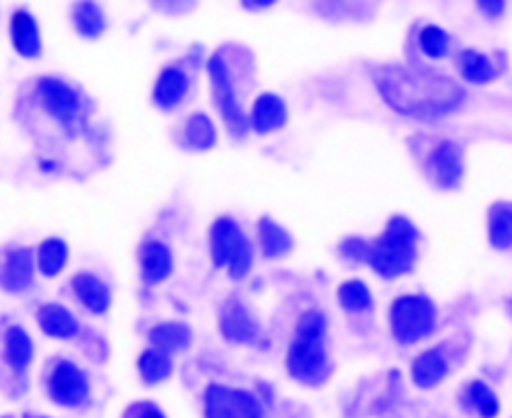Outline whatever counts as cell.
Masks as SVG:
<instances>
[{"label": "cell", "instance_id": "9", "mask_svg": "<svg viewBox=\"0 0 512 418\" xmlns=\"http://www.w3.org/2000/svg\"><path fill=\"white\" fill-rule=\"evenodd\" d=\"M285 369L289 378L300 386H324L334 371L326 337H297L293 334L285 353Z\"/></svg>", "mask_w": 512, "mask_h": 418}, {"label": "cell", "instance_id": "22", "mask_svg": "<svg viewBox=\"0 0 512 418\" xmlns=\"http://www.w3.org/2000/svg\"><path fill=\"white\" fill-rule=\"evenodd\" d=\"M451 371L445 345H437L418 353L410 363V380L418 390H433L443 384Z\"/></svg>", "mask_w": 512, "mask_h": 418}, {"label": "cell", "instance_id": "26", "mask_svg": "<svg viewBox=\"0 0 512 418\" xmlns=\"http://www.w3.org/2000/svg\"><path fill=\"white\" fill-rule=\"evenodd\" d=\"M457 66H459L461 78L467 82V85H474V87H486L500 76L496 62L486 52H480L476 48L461 50Z\"/></svg>", "mask_w": 512, "mask_h": 418}, {"label": "cell", "instance_id": "6", "mask_svg": "<svg viewBox=\"0 0 512 418\" xmlns=\"http://www.w3.org/2000/svg\"><path fill=\"white\" fill-rule=\"evenodd\" d=\"M273 398L259 388L209 382L201 396V418H269Z\"/></svg>", "mask_w": 512, "mask_h": 418}, {"label": "cell", "instance_id": "23", "mask_svg": "<svg viewBox=\"0 0 512 418\" xmlns=\"http://www.w3.org/2000/svg\"><path fill=\"white\" fill-rule=\"evenodd\" d=\"M295 248L293 234L271 216H261L256 222V253L265 261H279L291 255Z\"/></svg>", "mask_w": 512, "mask_h": 418}, {"label": "cell", "instance_id": "16", "mask_svg": "<svg viewBox=\"0 0 512 418\" xmlns=\"http://www.w3.org/2000/svg\"><path fill=\"white\" fill-rule=\"evenodd\" d=\"M175 273V253L168 242L146 238L138 248V275L144 287L152 289L166 283Z\"/></svg>", "mask_w": 512, "mask_h": 418}, {"label": "cell", "instance_id": "32", "mask_svg": "<svg viewBox=\"0 0 512 418\" xmlns=\"http://www.w3.org/2000/svg\"><path fill=\"white\" fill-rule=\"evenodd\" d=\"M367 250H369V240H365L361 236H347L338 246V255L343 257L347 263L365 265Z\"/></svg>", "mask_w": 512, "mask_h": 418}, {"label": "cell", "instance_id": "14", "mask_svg": "<svg viewBox=\"0 0 512 418\" xmlns=\"http://www.w3.org/2000/svg\"><path fill=\"white\" fill-rule=\"evenodd\" d=\"M193 80L185 64H166L152 82V105L162 113H173L189 99Z\"/></svg>", "mask_w": 512, "mask_h": 418}, {"label": "cell", "instance_id": "21", "mask_svg": "<svg viewBox=\"0 0 512 418\" xmlns=\"http://www.w3.org/2000/svg\"><path fill=\"white\" fill-rule=\"evenodd\" d=\"M148 347L158 349L170 357L187 353L195 343L193 326L185 320H160L146 332Z\"/></svg>", "mask_w": 512, "mask_h": 418}, {"label": "cell", "instance_id": "5", "mask_svg": "<svg viewBox=\"0 0 512 418\" xmlns=\"http://www.w3.org/2000/svg\"><path fill=\"white\" fill-rule=\"evenodd\" d=\"M205 72L209 80V95L213 109L218 111L226 132L242 140L250 134L248 130V111L242 105L238 82L232 70V64L224 52H213L205 60Z\"/></svg>", "mask_w": 512, "mask_h": 418}, {"label": "cell", "instance_id": "29", "mask_svg": "<svg viewBox=\"0 0 512 418\" xmlns=\"http://www.w3.org/2000/svg\"><path fill=\"white\" fill-rule=\"evenodd\" d=\"M336 302L345 314L361 316L371 314L375 308V300L369 285L363 279H347L336 289Z\"/></svg>", "mask_w": 512, "mask_h": 418}, {"label": "cell", "instance_id": "27", "mask_svg": "<svg viewBox=\"0 0 512 418\" xmlns=\"http://www.w3.org/2000/svg\"><path fill=\"white\" fill-rule=\"evenodd\" d=\"M138 378L144 386L156 388L166 384L175 375V357H170L158 349L146 347L136 361Z\"/></svg>", "mask_w": 512, "mask_h": 418}, {"label": "cell", "instance_id": "28", "mask_svg": "<svg viewBox=\"0 0 512 418\" xmlns=\"http://www.w3.org/2000/svg\"><path fill=\"white\" fill-rule=\"evenodd\" d=\"M461 408L478 418H496L500 414V398L484 380H469L459 396Z\"/></svg>", "mask_w": 512, "mask_h": 418}, {"label": "cell", "instance_id": "33", "mask_svg": "<svg viewBox=\"0 0 512 418\" xmlns=\"http://www.w3.org/2000/svg\"><path fill=\"white\" fill-rule=\"evenodd\" d=\"M119 418H170V416L158 402L144 398V400H134L127 404Z\"/></svg>", "mask_w": 512, "mask_h": 418}, {"label": "cell", "instance_id": "2", "mask_svg": "<svg viewBox=\"0 0 512 418\" xmlns=\"http://www.w3.org/2000/svg\"><path fill=\"white\" fill-rule=\"evenodd\" d=\"M418 226L406 216H392L383 232L369 240L367 267L383 281H394L414 271L418 261Z\"/></svg>", "mask_w": 512, "mask_h": 418}, {"label": "cell", "instance_id": "13", "mask_svg": "<svg viewBox=\"0 0 512 418\" xmlns=\"http://www.w3.org/2000/svg\"><path fill=\"white\" fill-rule=\"evenodd\" d=\"M424 171L435 187L443 191L457 189L465 175L463 148L453 140H439L424 160Z\"/></svg>", "mask_w": 512, "mask_h": 418}, {"label": "cell", "instance_id": "8", "mask_svg": "<svg viewBox=\"0 0 512 418\" xmlns=\"http://www.w3.org/2000/svg\"><path fill=\"white\" fill-rule=\"evenodd\" d=\"M388 316L392 337L402 347H412L429 339L439 324L437 304L426 294H404L394 298Z\"/></svg>", "mask_w": 512, "mask_h": 418}, {"label": "cell", "instance_id": "18", "mask_svg": "<svg viewBox=\"0 0 512 418\" xmlns=\"http://www.w3.org/2000/svg\"><path fill=\"white\" fill-rule=\"evenodd\" d=\"M9 39L13 52L27 62L44 56V35L39 19L25 7H17L9 19Z\"/></svg>", "mask_w": 512, "mask_h": 418}, {"label": "cell", "instance_id": "36", "mask_svg": "<svg viewBox=\"0 0 512 418\" xmlns=\"http://www.w3.org/2000/svg\"><path fill=\"white\" fill-rule=\"evenodd\" d=\"M240 5L248 13H259V11L271 9L275 3H273V0H244V3H240Z\"/></svg>", "mask_w": 512, "mask_h": 418}, {"label": "cell", "instance_id": "11", "mask_svg": "<svg viewBox=\"0 0 512 418\" xmlns=\"http://www.w3.org/2000/svg\"><path fill=\"white\" fill-rule=\"evenodd\" d=\"M220 337L234 347H261L263 326L250 306L240 298H228L218 314Z\"/></svg>", "mask_w": 512, "mask_h": 418}, {"label": "cell", "instance_id": "37", "mask_svg": "<svg viewBox=\"0 0 512 418\" xmlns=\"http://www.w3.org/2000/svg\"><path fill=\"white\" fill-rule=\"evenodd\" d=\"M21 418H54V416H50V414H44V412H33V410H25V412L21 414Z\"/></svg>", "mask_w": 512, "mask_h": 418}, {"label": "cell", "instance_id": "34", "mask_svg": "<svg viewBox=\"0 0 512 418\" xmlns=\"http://www.w3.org/2000/svg\"><path fill=\"white\" fill-rule=\"evenodd\" d=\"M35 166H37V171L41 175H48V177H54V175L62 173V162L54 156H39L35 160Z\"/></svg>", "mask_w": 512, "mask_h": 418}, {"label": "cell", "instance_id": "4", "mask_svg": "<svg viewBox=\"0 0 512 418\" xmlns=\"http://www.w3.org/2000/svg\"><path fill=\"white\" fill-rule=\"evenodd\" d=\"M41 386L50 404L66 412L89 410L95 400L91 373L70 357H52L41 375Z\"/></svg>", "mask_w": 512, "mask_h": 418}, {"label": "cell", "instance_id": "24", "mask_svg": "<svg viewBox=\"0 0 512 418\" xmlns=\"http://www.w3.org/2000/svg\"><path fill=\"white\" fill-rule=\"evenodd\" d=\"M70 23L76 35L84 41H97L109 29V17L105 9L93 0H82L70 7Z\"/></svg>", "mask_w": 512, "mask_h": 418}, {"label": "cell", "instance_id": "17", "mask_svg": "<svg viewBox=\"0 0 512 418\" xmlns=\"http://www.w3.org/2000/svg\"><path fill=\"white\" fill-rule=\"evenodd\" d=\"M35 322L39 332L44 334L46 339L60 341V343L76 341L84 334V328L78 316L62 302L39 304L35 310Z\"/></svg>", "mask_w": 512, "mask_h": 418}, {"label": "cell", "instance_id": "7", "mask_svg": "<svg viewBox=\"0 0 512 418\" xmlns=\"http://www.w3.org/2000/svg\"><path fill=\"white\" fill-rule=\"evenodd\" d=\"M35 105L44 111L58 128L74 134L84 115V95L70 80L54 74H44L33 82Z\"/></svg>", "mask_w": 512, "mask_h": 418}, {"label": "cell", "instance_id": "35", "mask_svg": "<svg viewBox=\"0 0 512 418\" xmlns=\"http://www.w3.org/2000/svg\"><path fill=\"white\" fill-rule=\"evenodd\" d=\"M478 9L484 17L488 19H498L504 15L506 11V3H502V0H480L478 3Z\"/></svg>", "mask_w": 512, "mask_h": 418}, {"label": "cell", "instance_id": "3", "mask_svg": "<svg viewBox=\"0 0 512 418\" xmlns=\"http://www.w3.org/2000/svg\"><path fill=\"white\" fill-rule=\"evenodd\" d=\"M209 259L216 271H226L228 279L240 283L250 277L256 244L232 216H220L209 226Z\"/></svg>", "mask_w": 512, "mask_h": 418}, {"label": "cell", "instance_id": "31", "mask_svg": "<svg viewBox=\"0 0 512 418\" xmlns=\"http://www.w3.org/2000/svg\"><path fill=\"white\" fill-rule=\"evenodd\" d=\"M418 48L431 60H443L451 52V35L439 25H424L418 33Z\"/></svg>", "mask_w": 512, "mask_h": 418}, {"label": "cell", "instance_id": "25", "mask_svg": "<svg viewBox=\"0 0 512 418\" xmlns=\"http://www.w3.org/2000/svg\"><path fill=\"white\" fill-rule=\"evenodd\" d=\"M70 263V244L62 236H48L35 248L37 275L44 279H58Z\"/></svg>", "mask_w": 512, "mask_h": 418}, {"label": "cell", "instance_id": "10", "mask_svg": "<svg viewBox=\"0 0 512 418\" xmlns=\"http://www.w3.org/2000/svg\"><path fill=\"white\" fill-rule=\"evenodd\" d=\"M35 363V341L27 326L11 322L0 332V369L15 380L17 394L21 396L29 384V371Z\"/></svg>", "mask_w": 512, "mask_h": 418}, {"label": "cell", "instance_id": "19", "mask_svg": "<svg viewBox=\"0 0 512 418\" xmlns=\"http://www.w3.org/2000/svg\"><path fill=\"white\" fill-rule=\"evenodd\" d=\"M289 121L287 101L271 91L256 95L248 111V130L254 136H271L283 130Z\"/></svg>", "mask_w": 512, "mask_h": 418}, {"label": "cell", "instance_id": "15", "mask_svg": "<svg viewBox=\"0 0 512 418\" xmlns=\"http://www.w3.org/2000/svg\"><path fill=\"white\" fill-rule=\"evenodd\" d=\"M68 289L74 302L84 312L95 318L107 316L113 306V287L95 271H89V269L76 271L70 277Z\"/></svg>", "mask_w": 512, "mask_h": 418}, {"label": "cell", "instance_id": "30", "mask_svg": "<svg viewBox=\"0 0 512 418\" xmlns=\"http://www.w3.org/2000/svg\"><path fill=\"white\" fill-rule=\"evenodd\" d=\"M488 242L494 250L512 248V201H496L488 209Z\"/></svg>", "mask_w": 512, "mask_h": 418}, {"label": "cell", "instance_id": "1", "mask_svg": "<svg viewBox=\"0 0 512 418\" xmlns=\"http://www.w3.org/2000/svg\"><path fill=\"white\" fill-rule=\"evenodd\" d=\"M373 82L388 107L422 121L447 117L465 101L463 87L453 78L431 70L383 64L373 70Z\"/></svg>", "mask_w": 512, "mask_h": 418}, {"label": "cell", "instance_id": "20", "mask_svg": "<svg viewBox=\"0 0 512 418\" xmlns=\"http://www.w3.org/2000/svg\"><path fill=\"white\" fill-rule=\"evenodd\" d=\"M218 125L205 111H195L185 117L177 132V144L181 150L191 154H205L218 146Z\"/></svg>", "mask_w": 512, "mask_h": 418}, {"label": "cell", "instance_id": "12", "mask_svg": "<svg viewBox=\"0 0 512 418\" xmlns=\"http://www.w3.org/2000/svg\"><path fill=\"white\" fill-rule=\"evenodd\" d=\"M35 248L13 244L0 248V291L7 296H23L35 285Z\"/></svg>", "mask_w": 512, "mask_h": 418}, {"label": "cell", "instance_id": "38", "mask_svg": "<svg viewBox=\"0 0 512 418\" xmlns=\"http://www.w3.org/2000/svg\"><path fill=\"white\" fill-rule=\"evenodd\" d=\"M0 418H17V416L15 414H3Z\"/></svg>", "mask_w": 512, "mask_h": 418}]
</instances>
